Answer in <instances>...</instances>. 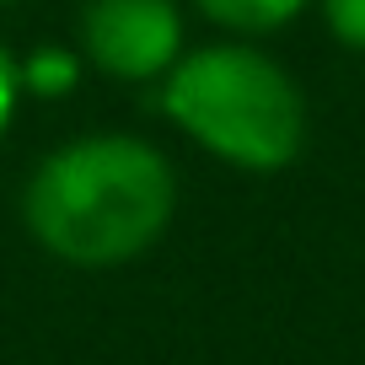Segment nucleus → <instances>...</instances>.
Listing matches in <instances>:
<instances>
[{
    "label": "nucleus",
    "mask_w": 365,
    "mask_h": 365,
    "mask_svg": "<svg viewBox=\"0 0 365 365\" xmlns=\"http://www.w3.org/2000/svg\"><path fill=\"white\" fill-rule=\"evenodd\" d=\"M172 205V161L135 135L70 140L38 161L22 194V215L38 247L76 269H113L140 258L167 231Z\"/></svg>",
    "instance_id": "nucleus-1"
},
{
    "label": "nucleus",
    "mask_w": 365,
    "mask_h": 365,
    "mask_svg": "<svg viewBox=\"0 0 365 365\" xmlns=\"http://www.w3.org/2000/svg\"><path fill=\"white\" fill-rule=\"evenodd\" d=\"M16 97H22V70H16V59L0 48V135H6L11 118H16Z\"/></svg>",
    "instance_id": "nucleus-7"
},
{
    "label": "nucleus",
    "mask_w": 365,
    "mask_h": 365,
    "mask_svg": "<svg viewBox=\"0 0 365 365\" xmlns=\"http://www.w3.org/2000/svg\"><path fill=\"white\" fill-rule=\"evenodd\" d=\"M0 6H6V0H0Z\"/></svg>",
    "instance_id": "nucleus-8"
},
{
    "label": "nucleus",
    "mask_w": 365,
    "mask_h": 365,
    "mask_svg": "<svg viewBox=\"0 0 365 365\" xmlns=\"http://www.w3.org/2000/svg\"><path fill=\"white\" fill-rule=\"evenodd\" d=\"M194 6L231 33H279L307 11V0H194Z\"/></svg>",
    "instance_id": "nucleus-4"
},
{
    "label": "nucleus",
    "mask_w": 365,
    "mask_h": 365,
    "mask_svg": "<svg viewBox=\"0 0 365 365\" xmlns=\"http://www.w3.org/2000/svg\"><path fill=\"white\" fill-rule=\"evenodd\" d=\"M81 43L113 81H167L182 59V11L178 0H86Z\"/></svg>",
    "instance_id": "nucleus-3"
},
{
    "label": "nucleus",
    "mask_w": 365,
    "mask_h": 365,
    "mask_svg": "<svg viewBox=\"0 0 365 365\" xmlns=\"http://www.w3.org/2000/svg\"><path fill=\"white\" fill-rule=\"evenodd\" d=\"M16 70H22V91H33V97H65L81 81V59L70 48H38Z\"/></svg>",
    "instance_id": "nucleus-5"
},
{
    "label": "nucleus",
    "mask_w": 365,
    "mask_h": 365,
    "mask_svg": "<svg viewBox=\"0 0 365 365\" xmlns=\"http://www.w3.org/2000/svg\"><path fill=\"white\" fill-rule=\"evenodd\" d=\"M322 16H328V33L344 48L365 54V0H322Z\"/></svg>",
    "instance_id": "nucleus-6"
},
{
    "label": "nucleus",
    "mask_w": 365,
    "mask_h": 365,
    "mask_svg": "<svg viewBox=\"0 0 365 365\" xmlns=\"http://www.w3.org/2000/svg\"><path fill=\"white\" fill-rule=\"evenodd\" d=\"M161 113L210 156L242 172H279L301 156V86L247 43H210L182 54L161 81Z\"/></svg>",
    "instance_id": "nucleus-2"
}]
</instances>
